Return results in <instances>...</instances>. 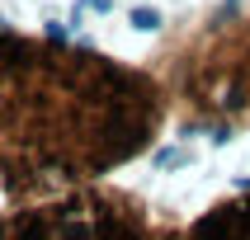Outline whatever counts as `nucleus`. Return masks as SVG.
Here are the masks:
<instances>
[{"label": "nucleus", "mask_w": 250, "mask_h": 240, "mask_svg": "<svg viewBox=\"0 0 250 240\" xmlns=\"http://www.w3.org/2000/svg\"><path fill=\"white\" fill-rule=\"evenodd\" d=\"M184 240H250V179L236 188V198H227L208 217H198Z\"/></svg>", "instance_id": "2"}, {"label": "nucleus", "mask_w": 250, "mask_h": 240, "mask_svg": "<svg viewBox=\"0 0 250 240\" xmlns=\"http://www.w3.org/2000/svg\"><path fill=\"white\" fill-rule=\"evenodd\" d=\"M132 24L151 33V28H161V14H156V10H132Z\"/></svg>", "instance_id": "3"}, {"label": "nucleus", "mask_w": 250, "mask_h": 240, "mask_svg": "<svg viewBox=\"0 0 250 240\" xmlns=\"http://www.w3.org/2000/svg\"><path fill=\"white\" fill-rule=\"evenodd\" d=\"M151 75L180 137L208 132L222 146L231 132H250V10L222 5L180 28L151 56Z\"/></svg>", "instance_id": "1"}]
</instances>
